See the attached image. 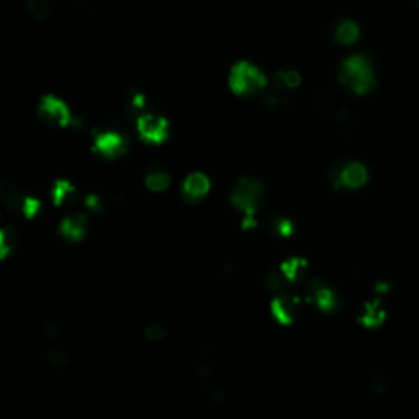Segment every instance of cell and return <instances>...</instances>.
I'll list each match as a JSON object with an SVG mask.
<instances>
[{
	"label": "cell",
	"mask_w": 419,
	"mask_h": 419,
	"mask_svg": "<svg viewBox=\"0 0 419 419\" xmlns=\"http://www.w3.org/2000/svg\"><path fill=\"white\" fill-rule=\"evenodd\" d=\"M19 234L12 228H0V259H7L15 251Z\"/></svg>",
	"instance_id": "obj_14"
},
{
	"label": "cell",
	"mask_w": 419,
	"mask_h": 419,
	"mask_svg": "<svg viewBox=\"0 0 419 419\" xmlns=\"http://www.w3.org/2000/svg\"><path fill=\"white\" fill-rule=\"evenodd\" d=\"M27 12L33 20L43 21L51 14V5L48 0H27Z\"/></svg>",
	"instance_id": "obj_16"
},
{
	"label": "cell",
	"mask_w": 419,
	"mask_h": 419,
	"mask_svg": "<svg viewBox=\"0 0 419 419\" xmlns=\"http://www.w3.org/2000/svg\"><path fill=\"white\" fill-rule=\"evenodd\" d=\"M210 187H212V183H210L207 175L202 172H194L187 175V179L182 183V196L190 203L200 202L208 195Z\"/></svg>",
	"instance_id": "obj_8"
},
{
	"label": "cell",
	"mask_w": 419,
	"mask_h": 419,
	"mask_svg": "<svg viewBox=\"0 0 419 419\" xmlns=\"http://www.w3.org/2000/svg\"><path fill=\"white\" fill-rule=\"evenodd\" d=\"M228 84L231 92L236 95L252 97L267 87V76L249 61H239L231 67Z\"/></svg>",
	"instance_id": "obj_3"
},
{
	"label": "cell",
	"mask_w": 419,
	"mask_h": 419,
	"mask_svg": "<svg viewBox=\"0 0 419 419\" xmlns=\"http://www.w3.org/2000/svg\"><path fill=\"white\" fill-rule=\"evenodd\" d=\"M59 231L64 238L71 239V241H79L84 238L85 231H87V218L84 215H69L66 216L59 225Z\"/></svg>",
	"instance_id": "obj_10"
},
{
	"label": "cell",
	"mask_w": 419,
	"mask_h": 419,
	"mask_svg": "<svg viewBox=\"0 0 419 419\" xmlns=\"http://www.w3.org/2000/svg\"><path fill=\"white\" fill-rule=\"evenodd\" d=\"M40 208H41L40 200L35 199V196L25 195L23 207H21V215L27 216V218H33V216H36V213L40 212Z\"/></svg>",
	"instance_id": "obj_19"
},
{
	"label": "cell",
	"mask_w": 419,
	"mask_h": 419,
	"mask_svg": "<svg viewBox=\"0 0 419 419\" xmlns=\"http://www.w3.org/2000/svg\"><path fill=\"white\" fill-rule=\"evenodd\" d=\"M49 362L56 367H64L69 362V357H67L63 350H53V352L49 354Z\"/></svg>",
	"instance_id": "obj_21"
},
{
	"label": "cell",
	"mask_w": 419,
	"mask_h": 419,
	"mask_svg": "<svg viewBox=\"0 0 419 419\" xmlns=\"http://www.w3.org/2000/svg\"><path fill=\"white\" fill-rule=\"evenodd\" d=\"M275 80L279 82L280 87L286 89V91H293V89H297L302 84V76L300 72L295 69H284L277 72Z\"/></svg>",
	"instance_id": "obj_17"
},
{
	"label": "cell",
	"mask_w": 419,
	"mask_h": 419,
	"mask_svg": "<svg viewBox=\"0 0 419 419\" xmlns=\"http://www.w3.org/2000/svg\"><path fill=\"white\" fill-rule=\"evenodd\" d=\"M297 300L288 293H279L272 302V313L280 323L293 321L297 315Z\"/></svg>",
	"instance_id": "obj_9"
},
{
	"label": "cell",
	"mask_w": 419,
	"mask_h": 419,
	"mask_svg": "<svg viewBox=\"0 0 419 419\" xmlns=\"http://www.w3.org/2000/svg\"><path fill=\"white\" fill-rule=\"evenodd\" d=\"M93 151L105 159H117L128 151V139L118 131H100L93 139Z\"/></svg>",
	"instance_id": "obj_7"
},
{
	"label": "cell",
	"mask_w": 419,
	"mask_h": 419,
	"mask_svg": "<svg viewBox=\"0 0 419 419\" xmlns=\"http://www.w3.org/2000/svg\"><path fill=\"white\" fill-rule=\"evenodd\" d=\"M166 336V329L161 324H151L146 328V337L151 341H161Z\"/></svg>",
	"instance_id": "obj_20"
},
{
	"label": "cell",
	"mask_w": 419,
	"mask_h": 419,
	"mask_svg": "<svg viewBox=\"0 0 419 419\" xmlns=\"http://www.w3.org/2000/svg\"><path fill=\"white\" fill-rule=\"evenodd\" d=\"M85 205H87L91 210H100L102 208V200L98 199L97 195H87V199H85Z\"/></svg>",
	"instance_id": "obj_22"
},
{
	"label": "cell",
	"mask_w": 419,
	"mask_h": 419,
	"mask_svg": "<svg viewBox=\"0 0 419 419\" xmlns=\"http://www.w3.org/2000/svg\"><path fill=\"white\" fill-rule=\"evenodd\" d=\"M367 168L361 162H346L339 169L332 170L331 179L337 189L354 190L367 182Z\"/></svg>",
	"instance_id": "obj_6"
},
{
	"label": "cell",
	"mask_w": 419,
	"mask_h": 419,
	"mask_svg": "<svg viewBox=\"0 0 419 419\" xmlns=\"http://www.w3.org/2000/svg\"><path fill=\"white\" fill-rule=\"evenodd\" d=\"M146 109V97L141 92H133L128 95L126 100V112L128 115H133V117H139L143 115V110Z\"/></svg>",
	"instance_id": "obj_18"
},
{
	"label": "cell",
	"mask_w": 419,
	"mask_h": 419,
	"mask_svg": "<svg viewBox=\"0 0 419 419\" xmlns=\"http://www.w3.org/2000/svg\"><path fill=\"white\" fill-rule=\"evenodd\" d=\"M138 135L149 144H162L169 138V122L168 118L157 113H143L136 120Z\"/></svg>",
	"instance_id": "obj_4"
},
{
	"label": "cell",
	"mask_w": 419,
	"mask_h": 419,
	"mask_svg": "<svg viewBox=\"0 0 419 419\" xmlns=\"http://www.w3.org/2000/svg\"><path fill=\"white\" fill-rule=\"evenodd\" d=\"M144 183L151 192H164L170 185V175L164 169H154L146 174Z\"/></svg>",
	"instance_id": "obj_13"
},
{
	"label": "cell",
	"mask_w": 419,
	"mask_h": 419,
	"mask_svg": "<svg viewBox=\"0 0 419 419\" xmlns=\"http://www.w3.org/2000/svg\"><path fill=\"white\" fill-rule=\"evenodd\" d=\"M25 195H21L19 189L12 187L10 183L5 181H0V205H3L8 212L19 215L21 213V207H23Z\"/></svg>",
	"instance_id": "obj_12"
},
{
	"label": "cell",
	"mask_w": 419,
	"mask_h": 419,
	"mask_svg": "<svg viewBox=\"0 0 419 419\" xmlns=\"http://www.w3.org/2000/svg\"><path fill=\"white\" fill-rule=\"evenodd\" d=\"M76 189L71 182L58 181L53 187V202L54 205H64L74 200Z\"/></svg>",
	"instance_id": "obj_15"
},
{
	"label": "cell",
	"mask_w": 419,
	"mask_h": 419,
	"mask_svg": "<svg viewBox=\"0 0 419 419\" xmlns=\"http://www.w3.org/2000/svg\"><path fill=\"white\" fill-rule=\"evenodd\" d=\"M339 80L356 95H365L377 85L374 66L363 54H350L341 63Z\"/></svg>",
	"instance_id": "obj_1"
},
{
	"label": "cell",
	"mask_w": 419,
	"mask_h": 419,
	"mask_svg": "<svg viewBox=\"0 0 419 419\" xmlns=\"http://www.w3.org/2000/svg\"><path fill=\"white\" fill-rule=\"evenodd\" d=\"M264 194H266V190H264L262 182L252 177L239 179L236 185L231 190L229 202L234 208L239 210L241 213H245V228L254 225L252 218H254V213L258 212L260 205H262Z\"/></svg>",
	"instance_id": "obj_2"
},
{
	"label": "cell",
	"mask_w": 419,
	"mask_h": 419,
	"mask_svg": "<svg viewBox=\"0 0 419 419\" xmlns=\"http://www.w3.org/2000/svg\"><path fill=\"white\" fill-rule=\"evenodd\" d=\"M361 36V28L354 20L346 19L343 21L336 25L335 30H332V38L337 45L341 46H349L352 43H356Z\"/></svg>",
	"instance_id": "obj_11"
},
{
	"label": "cell",
	"mask_w": 419,
	"mask_h": 419,
	"mask_svg": "<svg viewBox=\"0 0 419 419\" xmlns=\"http://www.w3.org/2000/svg\"><path fill=\"white\" fill-rule=\"evenodd\" d=\"M38 117L45 123H48V125L58 128L69 126L72 123V113L69 106L64 104L61 98L51 95V93L41 97L40 104H38Z\"/></svg>",
	"instance_id": "obj_5"
}]
</instances>
